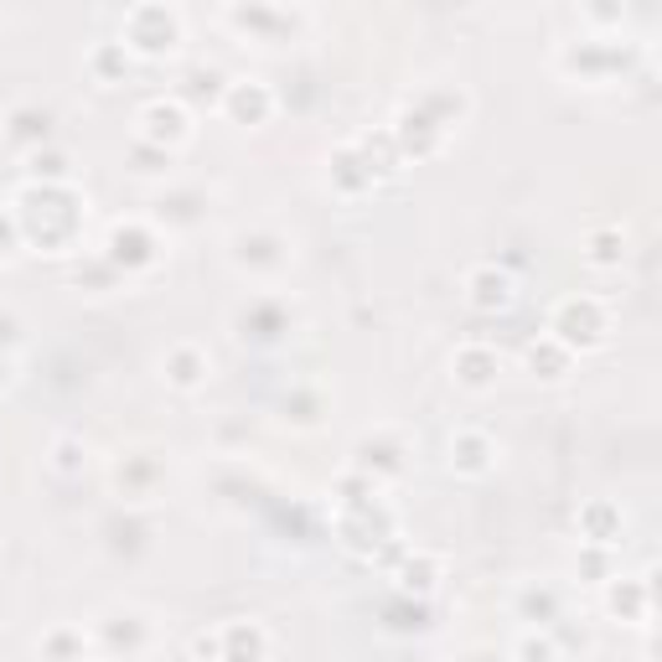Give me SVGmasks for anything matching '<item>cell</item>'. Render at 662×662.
<instances>
[{"mask_svg":"<svg viewBox=\"0 0 662 662\" xmlns=\"http://www.w3.org/2000/svg\"><path fill=\"white\" fill-rule=\"evenodd\" d=\"M605 331H611V316H605V306L595 300V295H569L565 306L554 311V342L569 352H590L605 342Z\"/></svg>","mask_w":662,"mask_h":662,"instance_id":"1","label":"cell"},{"mask_svg":"<svg viewBox=\"0 0 662 662\" xmlns=\"http://www.w3.org/2000/svg\"><path fill=\"white\" fill-rule=\"evenodd\" d=\"M466 300L476 311H507L512 300H518V280L497 264H482V270L466 274Z\"/></svg>","mask_w":662,"mask_h":662,"instance_id":"2","label":"cell"},{"mask_svg":"<svg viewBox=\"0 0 662 662\" xmlns=\"http://www.w3.org/2000/svg\"><path fill=\"white\" fill-rule=\"evenodd\" d=\"M213 662H264V631L253 622H228L213 631Z\"/></svg>","mask_w":662,"mask_h":662,"instance_id":"3","label":"cell"},{"mask_svg":"<svg viewBox=\"0 0 662 662\" xmlns=\"http://www.w3.org/2000/svg\"><path fill=\"white\" fill-rule=\"evenodd\" d=\"M492 440L482 435V429H461L456 440H450V466L461 471V476H482V471H492Z\"/></svg>","mask_w":662,"mask_h":662,"instance_id":"4","label":"cell"},{"mask_svg":"<svg viewBox=\"0 0 662 662\" xmlns=\"http://www.w3.org/2000/svg\"><path fill=\"white\" fill-rule=\"evenodd\" d=\"M497 352L492 347H482V342H466V347L456 352V378L466 383V389H487L492 378H497Z\"/></svg>","mask_w":662,"mask_h":662,"instance_id":"5","label":"cell"},{"mask_svg":"<svg viewBox=\"0 0 662 662\" xmlns=\"http://www.w3.org/2000/svg\"><path fill=\"white\" fill-rule=\"evenodd\" d=\"M166 378H172L176 389H197V383L208 378V357H202L192 342H181V347H172V357H166Z\"/></svg>","mask_w":662,"mask_h":662,"instance_id":"6","label":"cell"},{"mask_svg":"<svg viewBox=\"0 0 662 662\" xmlns=\"http://www.w3.org/2000/svg\"><path fill=\"white\" fill-rule=\"evenodd\" d=\"M140 119H145V135L151 140H172V145L187 140V115H181V104H151Z\"/></svg>","mask_w":662,"mask_h":662,"instance_id":"7","label":"cell"},{"mask_svg":"<svg viewBox=\"0 0 662 662\" xmlns=\"http://www.w3.org/2000/svg\"><path fill=\"white\" fill-rule=\"evenodd\" d=\"M228 109H234L244 125H259V119L270 115V88H264V83H234V88H228Z\"/></svg>","mask_w":662,"mask_h":662,"instance_id":"8","label":"cell"},{"mask_svg":"<svg viewBox=\"0 0 662 662\" xmlns=\"http://www.w3.org/2000/svg\"><path fill=\"white\" fill-rule=\"evenodd\" d=\"M584 259H590L595 270L622 264V259H626V234H622V228H601V234H590V238H584Z\"/></svg>","mask_w":662,"mask_h":662,"instance_id":"9","label":"cell"},{"mask_svg":"<svg viewBox=\"0 0 662 662\" xmlns=\"http://www.w3.org/2000/svg\"><path fill=\"white\" fill-rule=\"evenodd\" d=\"M234 249L238 253L253 249V274H259V264H264V259H270V270H285V259H291V253H285V238H270V234H238Z\"/></svg>","mask_w":662,"mask_h":662,"instance_id":"10","label":"cell"},{"mask_svg":"<svg viewBox=\"0 0 662 662\" xmlns=\"http://www.w3.org/2000/svg\"><path fill=\"white\" fill-rule=\"evenodd\" d=\"M569 363H575V352H569V347H559L554 336H544L539 347H528V368H533V373L544 368V378H565V373H569Z\"/></svg>","mask_w":662,"mask_h":662,"instance_id":"11","label":"cell"},{"mask_svg":"<svg viewBox=\"0 0 662 662\" xmlns=\"http://www.w3.org/2000/svg\"><path fill=\"white\" fill-rule=\"evenodd\" d=\"M52 456H58V461H52L58 471H79V466H88V446H79V440H58V446H52Z\"/></svg>","mask_w":662,"mask_h":662,"instance_id":"12","label":"cell"},{"mask_svg":"<svg viewBox=\"0 0 662 662\" xmlns=\"http://www.w3.org/2000/svg\"><path fill=\"white\" fill-rule=\"evenodd\" d=\"M523 658L528 662H554V647H548L544 637H523Z\"/></svg>","mask_w":662,"mask_h":662,"instance_id":"13","label":"cell"}]
</instances>
